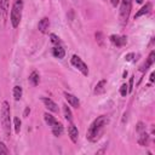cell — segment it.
I'll return each instance as SVG.
<instances>
[{"label":"cell","instance_id":"1","mask_svg":"<svg viewBox=\"0 0 155 155\" xmlns=\"http://www.w3.org/2000/svg\"><path fill=\"white\" fill-rule=\"evenodd\" d=\"M108 124H109V116L108 115H101L97 119H94L92 121V124L90 125V127H88V131H87V134H86L87 139L92 143L97 142L102 137V134L104 132V128Z\"/></svg>","mask_w":155,"mask_h":155},{"label":"cell","instance_id":"2","mask_svg":"<svg viewBox=\"0 0 155 155\" xmlns=\"http://www.w3.org/2000/svg\"><path fill=\"white\" fill-rule=\"evenodd\" d=\"M0 120L2 125V131L5 136L8 138L10 137V130H11V122H10V104L7 101H4L1 104V111H0Z\"/></svg>","mask_w":155,"mask_h":155},{"label":"cell","instance_id":"3","mask_svg":"<svg viewBox=\"0 0 155 155\" xmlns=\"http://www.w3.org/2000/svg\"><path fill=\"white\" fill-rule=\"evenodd\" d=\"M22 11H23V1L22 0H15L11 13H10V22L13 28H17L22 19Z\"/></svg>","mask_w":155,"mask_h":155},{"label":"cell","instance_id":"4","mask_svg":"<svg viewBox=\"0 0 155 155\" xmlns=\"http://www.w3.org/2000/svg\"><path fill=\"white\" fill-rule=\"evenodd\" d=\"M132 7V0H120V11H119V22L121 25H126L130 18Z\"/></svg>","mask_w":155,"mask_h":155},{"label":"cell","instance_id":"5","mask_svg":"<svg viewBox=\"0 0 155 155\" xmlns=\"http://www.w3.org/2000/svg\"><path fill=\"white\" fill-rule=\"evenodd\" d=\"M70 63H71L79 71H81L82 75H85V76L88 75V67H87V64H86L79 56L74 54V56L71 57V59H70Z\"/></svg>","mask_w":155,"mask_h":155},{"label":"cell","instance_id":"6","mask_svg":"<svg viewBox=\"0 0 155 155\" xmlns=\"http://www.w3.org/2000/svg\"><path fill=\"white\" fill-rule=\"evenodd\" d=\"M8 15V0H0V19L2 23L6 22Z\"/></svg>","mask_w":155,"mask_h":155},{"label":"cell","instance_id":"7","mask_svg":"<svg viewBox=\"0 0 155 155\" xmlns=\"http://www.w3.org/2000/svg\"><path fill=\"white\" fill-rule=\"evenodd\" d=\"M109 40H110V42L113 45H115L117 47H121V46H124V45L127 44V38L126 36H122V35H115V34L114 35H110Z\"/></svg>","mask_w":155,"mask_h":155},{"label":"cell","instance_id":"8","mask_svg":"<svg viewBox=\"0 0 155 155\" xmlns=\"http://www.w3.org/2000/svg\"><path fill=\"white\" fill-rule=\"evenodd\" d=\"M64 98H65V101L68 102V104L70 107H73V108H79L80 107V101L74 94L68 93V92H64Z\"/></svg>","mask_w":155,"mask_h":155},{"label":"cell","instance_id":"9","mask_svg":"<svg viewBox=\"0 0 155 155\" xmlns=\"http://www.w3.org/2000/svg\"><path fill=\"white\" fill-rule=\"evenodd\" d=\"M41 101L44 103V105L50 110V111H53V113H57L58 111V105L48 97H41Z\"/></svg>","mask_w":155,"mask_h":155},{"label":"cell","instance_id":"10","mask_svg":"<svg viewBox=\"0 0 155 155\" xmlns=\"http://www.w3.org/2000/svg\"><path fill=\"white\" fill-rule=\"evenodd\" d=\"M154 61H155V52H154V51H151V52L149 53V56H148L147 61H145V62H144V64L142 65L140 70H142V71H147V70L153 65Z\"/></svg>","mask_w":155,"mask_h":155},{"label":"cell","instance_id":"11","mask_svg":"<svg viewBox=\"0 0 155 155\" xmlns=\"http://www.w3.org/2000/svg\"><path fill=\"white\" fill-rule=\"evenodd\" d=\"M68 134H69V137H70V139H71L73 143H76V142H78L79 131H78V128H76L73 124H70L69 127H68Z\"/></svg>","mask_w":155,"mask_h":155},{"label":"cell","instance_id":"12","mask_svg":"<svg viewBox=\"0 0 155 155\" xmlns=\"http://www.w3.org/2000/svg\"><path fill=\"white\" fill-rule=\"evenodd\" d=\"M48 27H50V19H48L47 17H42V18L39 21V23H38V29H39L41 33H46L47 29H48Z\"/></svg>","mask_w":155,"mask_h":155},{"label":"cell","instance_id":"13","mask_svg":"<svg viewBox=\"0 0 155 155\" xmlns=\"http://www.w3.org/2000/svg\"><path fill=\"white\" fill-rule=\"evenodd\" d=\"M44 119H45V122L52 128V127H54V126H57L58 124H61L54 116H52L51 114H48V113H45L44 114Z\"/></svg>","mask_w":155,"mask_h":155},{"label":"cell","instance_id":"14","mask_svg":"<svg viewBox=\"0 0 155 155\" xmlns=\"http://www.w3.org/2000/svg\"><path fill=\"white\" fill-rule=\"evenodd\" d=\"M52 54H53V57H56L58 59H62L65 56V51L61 45H57V46H54L52 48Z\"/></svg>","mask_w":155,"mask_h":155},{"label":"cell","instance_id":"15","mask_svg":"<svg viewBox=\"0 0 155 155\" xmlns=\"http://www.w3.org/2000/svg\"><path fill=\"white\" fill-rule=\"evenodd\" d=\"M151 11V4L150 2H147L136 15H134V19H137V18H139V17H142V16H144V15H148L149 12Z\"/></svg>","mask_w":155,"mask_h":155},{"label":"cell","instance_id":"16","mask_svg":"<svg viewBox=\"0 0 155 155\" xmlns=\"http://www.w3.org/2000/svg\"><path fill=\"white\" fill-rule=\"evenodd\" d=\"M105 85H107V80H105V79L98 81L97 85L94 86V93H96V94H101V93H103V92L105 91Z\"/></svg>","mask_w":155,"mask_h":155},{"label":"cell","instance_id":"17","mask_svg":"<svg viewBox=\"0 0 155 155\" xmlns=\"http://www.w3.org/2000/svg\"><path fill=\"white\" fill-rule=\"evenodd\" d=\"M138 144L142 147H145L149 144V134L145 133V131L139 133V138H138Z\"/></svg>","mask_w":155,"mask_h":155},{"label":"cell","instance_id":"18","mask_svg":"<svg viewBox=\"0 0 155 155\" xmlns=\"http://www.w3.org/2000/svg\"><path fill=\"white\" fill-rule=\"evenodd\" d=\"M29 81H30V84H31L33 86H36V85L39 84V81H40L39 74H38L36 71H31V74L29 75Z\"/></svg>","mask_w":155,"mask_h":155},{"label":"cell","instance_id":"19","mask_svg":"<svg viewBox=\"0 0 155 155\" xmlns=\"http://www.w3.org/2000/svg\"><path fill=\"white\" fill-rule=\"evenodd\" d=\"M22 94H23V90H22V87L21 86H15L13 87V98H15V101H19L21 98H22Z\"/></svg>","mask_w":155,"mask_h":155},{"label":"cell","instance_id":"20","mask_svg":"<svg viewBox=\"0 0 155 155\" xmlns=\"http://www.w3.org/2000/svg\"><path fill=\"white\" fill-rule=\"evenodd\" d=\"M63 113H64L65 120H68L69 122H71V120H73V114H71V111H70V109H69V107H68L67 104L63 105Z\"/></svg>","mask_w":155,"mask_h":155},{"label":"cell","instance_id":"21","mask_svg":"<svg viewBox=\"0 0 155 155\" xmlns=\"http://www.w3.org/2000/svg\"><path fill=\"white\" fill-rule=\"evenodd\" d=\"M51 130H52V133H53V136H56V137H59V136H62V133H63V125H62V124H58L57 126L52 127Z\"/></svg>","mask_w":155,"mask_h":155},{"label":"cell","instance_id":"22","mask_svg":"<svg viewBox=\"0 0 155 155\" xmlns=\"http://www.w3.org/2000/svg\"><path fill=\"white\" fill-rule=\"evenodd\" d=\"M7 154H10V150L7 149L4 142H0V155H7Z\"/></svg>","mask_w":155,"mask_h":155},{"label":"cell","instance_id":"23","mask_svg":"<svg viewBox=\"0 0 155 155\" xmlns=\"http://www.w3.org/2000/svg\"><path fill=\"white\" fill-rule=\"evenodd\" d=\"M127 93H128V86H127L126 84H122L121 87H120V94H121L122 97H126Z\"/></svg>","mask_w":155,"mask_h":155},{"label":"cell","instance_id":"24","mask_svg":"<svg viewBox=\"0 0 155 155\" xmlns=\"http://www.w3.org/2000/svg\"><path fill=\"white\" fill-rule=\"evenodd\" d=\"M13 124H15V132L19 133V131H21V120L18 117H15L13 119Z\"/></svg>","mask_w":155,"mask_h":155},{"label":"cell","instance_id":"25","mask_svg":"<svg viewBox=\"0 0 155 155\" xmlns=\"http://www.w3.org/2000/svg\"><path fill=\"white\" fill-rule=\"evenodd\" d=\"M50 38H51V41H52L53 44L61 45V40H59V38H58L56 34H50Z\"/></svg>","mask_w":155,"mask_h":155},{"label":"cell","instance_id":"26","mask_svg":"<svg viewBox=\"0 0 155 155\" xmlns=\"http://www.w3.org/2000/svg\"><path fill=\"white\" fill-rule=\"evenodd\" d=\"M134 58H136V54L133 52H130V53L125 54V61H127V62H133Z\"/></svg>","mask_w":155,"mask_h":155},{"label":"cell","instance_id":"27","mask_svg":"<svg viewBox=\"0 0 155 155\" xmlns=\"http://www.w3.org/2000/svg\"><path fill=\"white\" fill-rule=\"evenodd\" d=\"M143 131H145V126H144V124L143 122H138V125H137V132H143Z\"/></svg>","mask_w":155,"mask_h":155},{"label":"cell","instance_id":"28","mask_svg":"<svg viewBox=\"0 0 155 155\" xmlns=\"http://www.w3.org/2000/svg\"><path fill=\"white\" fill-rule=\"evenodd\" d=\"M110 2H111V5H113L114 7H116V6H117V4L120 2V0H110Z\"/></svg>","mask_w":155,"mask_h":155},{"label":"cell","instance_id":"29","mask_svg":"<svg viewBox=\"0 0 155 155\" xmlns=\"http://www.w3.org/2000/svg\"><path fill=\"white\" fill-rule=\"evenodd\" d=\"M29 113H30V109H29V107H27V108H25V110H24V114H23V115H24V116H27Z\"/></svg>","mask_w":155,"mask_h":155},{"label":"cell","instance_id":"30","mask_svg":"<svg viewBox=\"0 0 155 155\" xmlns=\"http://www.w3.org/2000/svg\"><path fill=\"white\" fill-rule=\"evenodd\" d=\"M154 75H155L154 73H151V74H150V82H153V81H154Z\"/></svg>","mask_w":155,"mask_h":155},{"label":"cell","instance_id":"31","mask_svg":"<svg viewBox=\"0 0 155 155\" xmlns=\"http://www.w3.org/2000/svg\"><path fill=\"white\" fill-rule=\"evenodd\" d=\"M142 1H143V0H137V2H139V4H140Z\"/></svg>","mask_w":155,"mask_h":155}]
</instances>
